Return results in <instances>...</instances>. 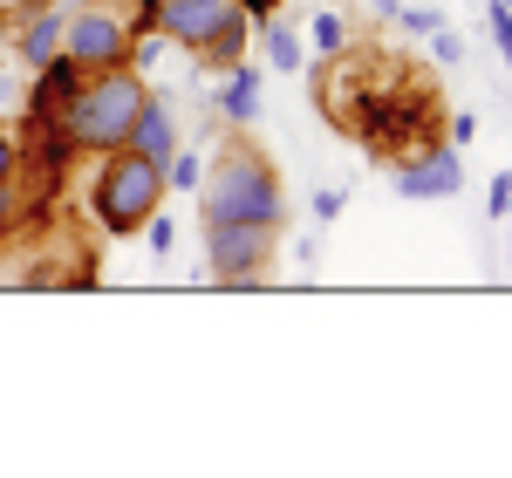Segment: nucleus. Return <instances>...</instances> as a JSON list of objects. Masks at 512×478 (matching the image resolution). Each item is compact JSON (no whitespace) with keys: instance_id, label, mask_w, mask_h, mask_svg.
Listing matches in <instances>:
<instances>
[{"instance_id":"8","label":"nucleus","mask_w":512,"mask_h":478,"mask_svg":"<svg viewBox=\"0 0 512 478\" xmlns=\"http://www.w3.org/2000/svg\"><path fill=\"white\" fill-rule=\"evenodd\" d=\"M62 28H69V0H55V7H35V14H21V28L7 35V48H14V62L35 76L41 62H55L62 55Z\"/></svg>"},{"instance_id":"6","label":"nucleus","mask_w":512,"mask_h":478,"mask_svg":"<svg viewBox=\"0 0 512 478\" xmlns=\"http://www.w3.org/2000/svg\"><path fill=\"white\" fill-rule=\"evenodd\" d=\"M280 226H246V219H212L205 226V260L219 287H260V267L274 260Z\"/></svg>"},{"instance_id":"27","label":"nucleus","mask_w":512,"mask_h":478,"mask_svg":"<svg viewBox=\"0 0 512 478\" xmlns=\"http://www.w3.org/2000/svg\"><path fill=\"white\" fill-rule=\"evenodd\" d=\"M369 7H376V14H390V21H396V7H403V0H369Z\"/></svg>"},{"instance_id":"10","label":"nucleus","mask_w":512,"mask_h":478,"mask_svg":"<svg viewBox=\"0 0 512 478\" xmlns=\"http://www.w3.org/2000/svg\"><path fill=\"white\" fill-rule=\"evenodd\" d=\"M130 151L151 164H171V151H178V110H171V96H144V110H137V123H130Z\"/></svg>"},{"instance_id":"24","label":"nucleus","mask_w":512,"mask_h":478,"mask_svg":"<svg viewBox=\"0 0 512 478\" xmlns=\"http://www.w3.org/2000/svg\"><path fill=\"white\" fill-rule=\"evenodd\" d=\"M342 205H349L342 192H315V219H321V226H335V212H342Z\"/></svg>"},{"instance_id":"16","label":"nucleus","mask_w":512,"mask_h":478,"mask_svg":"<svg viewBox=\"0 0 512 478\" xmlns=\"http://www.w3.org/2000/svg\"><path fill=\"white\" fill-rule=\"evenodd\" d=\"M144 239H151V253H171V246H178V226H171V212H151V219H144Z\"/></svg>"},{"instance_id":"15","label":"nucleus","mask_w":512,"mask_h":478,"mask_svg":"<svg viewBox=\"0 0 512 478\" xmlns=\"http://www.w3.org/2000/svg\"><path fill=\"white\" fill-rule=\"evenodd\" d=\"M14 178H21V130L0 123V185H14Z\"/></svg>"},{"instance_id":"26","label":"nucleus","mask_w":512,"mask_h":478,"mask_svg":"<svg viewBox=\"0 0 512 478\" xmlns=\"http://www.w3.org/2000/svg\"><path fill=\"white\" fill-rule=\"evenodd\" d=\"M14 14H35V7H55V0H7Z\"/></svg>"},{"instance_id":"7","label":"nucleus","mask_w":512,"mask_h":478,"mask_svg":"<svg viewBox=\"0 0 512 478\" xmlns=\"http://www.w3.org/2000/svg\"><path fill=\"white\" fill-rule=\"evenodd\" d=\"M390 192L396 199H458L465 192V158L458 144H424L390 171Z\"/></svg>"},{"instance_id":"14","label":"nucleus","mask_w":512,"mask_h":478,"mask_svg":"<svg viewBox=\"0 0 512 478\" xmlns=\"http://www.w3.org/2000/svg\"><path fill=\"white\" fill-rule=\"evenodd\" d=\"M198 185H205V158L171 151V164H164V192H198Z\"/></svg>"},{"instance_id":"11","label":"nucleus","mask_w":512,"mask_h":478,"mask_svg":"<svg viewBox=\"0 0 512 478\" xmlns=\"http://www.w3.org/2000/svg\"><path fill=\"white\" fill-rule=\"evenodd\" d=\"M212 110H219V117L233 123H253V110H260V69H253V62H233V69H226V89H219V103H212Z\"/></svg>"},{"instance_id":"30","label":"nucleus","mask_w":512,"mask_h":478,"mask_svg":"<svg viewBox=\"0 0 512 478\" xmlns=\"http://www.w3.org/2000/svg\"><path fill=\"white\" fill-rule=\"evenodd\" d=\"M506 7H512V0H506Z\"/></svg>"},{"instance_id":"20","label":"nucleus","mask_w":512,"mask_h":478,"mask_svg":"<svg viewBox=\"0 0 512 478\" xmlns=\"http://www.w3.org/2000/svg\"><path fill=\"white\" fill-rule=\"evenodd\" d=\"M396 28H403V35H431L437 14H431V7H396Z\"/></svg>"},{"instance_id":"9","label":"nucleus","mask_w":512,"mask_h":478,"mask_svg":"<svg viewBox=\"0 0 512 478\" xmlns=\"http://www.w3.org/2000/svg\"><path fill=\"white\" fill-rule=\"evenodd\" d=\"M82 82H89V69H82V62H69V55L41 62L35 82H28V117H62V110L82 96Z\"/></svg>"},{"instance_id":"1","label":"nucleus","mask_w":512,"mask_h":478,"mask_svg":"<svg viewBox=\"0 0 512 478\" xmlns=\"http://www.w3.org/2000/svg\"><path fill=\"white\" fill-rule=\"evenodd\" d=\"M198 205H205V226L212 219H246V226H280L287 219V185H280V164L233 137L226 151L205 158V185H198Z\"/></svg>"},{"instance_id":"13","label":"nucleus","mask_w":512,"mask_h":478,"mask_svg":"<svg viewBox=\"0 0 512 478\" xmlns=\"http://www.w3.org/2000/svg\"><path fill=\"white\" fill-rule=\"evenodd\" d=\"M308 35H315V55H321V62H335V55L349 48V21H342L335 7H321V14H315V28H308Z\"/></svg>"},{"instance_id":"21","label":"nucleus","mask_w":512,"mask_h":478,"mask_svg":"<svg viewBox=\"0 0 512 478\" xmlns=\"http://www.w3.org/2000/svg\"><path fill=\"white\" fill-rule=\"evenodd\" d=\"M492 219H512V171H499V178H492Z\"/></svg>"},{"instance_id":"17","label":"nucleus","mask_w":512,"mask_h":478,"mask_svg":"<svg viewBox=\"0 0 512 478\" xmlns=\"http://www.w3.org/2000/svg\"><path fill=\"white\" fill-rule=\"evenodd\" d=\"M431 55L444 62V69H458V62H465V41L451 35V28H431Z\"/></svg>"},{"instance_id":"25","label":"nucleus","mask_w":512,"mask_h":478,"mask_svg":"<svg viewBox=\"0 0 512 478\" xmlns=\"http://www.w3.org/2000/svg\"><path fill=\"white\" fill-rule=\"evenodd\" d=\"M478 137V117H465V110H458V117H451V144H458V151H465V144H472Z\"/></svg>"},{"instance_id":"22","label":"nucleus","mask_w":512,"mask_h":478,"mask_svg":"<svg viewBox=\"0 0 512 478\" xmlns=\"http://www.w3.org/2000/svg\"><path fill=\"white\" fill-rule=\"evenodd\" d=\"M14 226H21V192H14V185H0V239L14 233Z\"/></svg>"},{"instance_id":"5","label":"nucleus","mask_w":512,"mask_h":478,"mask_svg":"<svg viewBox=\"0 0 512 478\" xmlns=\"http://www.w3.org/2000/svg\"><path fill=\"white\" fill-rule=\"evenodd\" d=\"M130 41H137V28H130L123 7H110V0H82V7H69L62 55L82 62L89 76H96V69H123V62H130Z\"/></svg>"},{"instance_id":"2","label":"nucleus","mask_w":512,"mask_h":478,"mask_svg":"<svg viewBox=\"0 0 512 478\" xmlns=\"http://www.w3.org/2000/svg\"><path fill=\"white\" fill-rule=\"evenodd\" d=\"M144 76L123 62V69H96V76L82 82V96L62 110V130L76 137V151H123L130 144V123H137V110H144Z\"/></svg>"},{"instance_id":"23","label":"nucleus","mask_w":512,"mask_h":478,"mask_svg":"<svg viewBox=\"0 0 512 478\" xmlns=\"http://www.w3.org/2000/svg\"><path fill=\"white\" fill-rule=\"evenodd\" d=\"M239 7H246V21H253V28H267V21H280V0H239Z\"/></svg>"},{"instance_id":"19","label":"nucleus","mask_w":512,"mask_h":478,"mask_svg":"<svg viewBox=\"0 0 512 478\" xmlns=\"http://www.w3.org/2000/svg\"><path fill=\"white\" fill-rule=\"evenodd\" d=\"M492 41H499V55H506V69H512V7L506 0H492Z\"/></svg>"},{"instance_id":"29","label":"nucleus","mask_w":512,"mask_h":478,"mask_svg":"<svg viewBox=\"0 0 512 478\" xmlns=\"http://www.w3.org/2000/svg\"><path fill=\"white\" fill-rule=\"evenodd\" d=\"M506 260H512V239H506ZM506 274H512V267H506Z\"/></svg>"},{"instance_id":"18","label":"nucleus","mask_w":512,"mask_h":478,"mask_svg":"<svg viewBox=\"0 0 512 478\" xmlns=\"http://www.w3.org/2000/svg\"><path fill=\"white\" fill-rule=\"evenodd\" d=\"M123 14H130V28H137V35H158V14H164V0H130Z\"/></svg>"},{"instance_id":"4","label":"nucleus","mask_w":512,"mask_h":478,"mask_svg":"<svg viewBox=\"0 0 512 478\" xmlns=\"http://www.w3.org/2000/svg\"><path fill=\"white\" fill-rule=\"evenodd\" d=\"M158 35L192 48L205 69H233V62H246V48H253V21H246L239 0H164Z\"/></svg>"},{"instance_id":"3","label":"nucleus","mask_w":512,"mask_h":478,"mask_svg":"<svg viewBox=\"0 0 512 478\" xmlns=\"http://www.w3.org/2000/svg\"><path fill=\"white\" fill-rule=\"evenodd\" d=\"M164 205V164L137 158L130 144L123 151H103L96 164V185H89V212H96V226L110 239H130L144 233V219Z\"/></svg>"},{"instance_id":"28","label":"nucleus","mask_w":512,"mask_h":478,"mask_svg":"<svg viewBox=\"0 0 512 478\" xmlns=\"http://www.w3.org/2000/svg\"><path fill=\"white\" fill-rule=\"evenodd\" d=\"M0 280H7V253H0Z\"/></svg>"},{"instance_id":"12","label":"nucleus","mask_w":512,"mask_h":478,"mask_svg":"<svg viewBox=\"0 0 512 478\" xmlns=\"http://www.w3.org/2000/svg\"><path fill=\"white\" fill-rule=\"evenodd\" d=\"M260 48H267V62H274L280 76L308 69V48H301V35H294L287 21H267V28H260Z\"/></svg>"}]
</instances>
